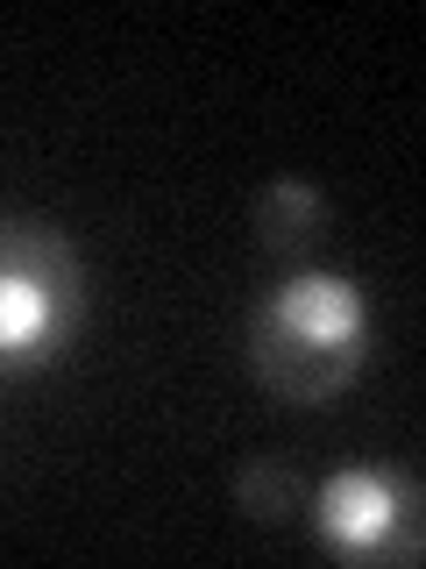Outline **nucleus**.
I'll use <instances>...</instances> for the list:
<instances>
[{
	"mask_svg": "<svg viewBox=\"0 0 426 569\" xmlns=\"http://www.w3.org/2000/svg\"><path fill=\"white\" fill-rule=\"evenodd\" d=\"M363 356H369V307L355 292V278L334 271L277 284L248 320V363L292 406H320L342 385H355Z\"/></svg>",
	"mask_w": 426,
	"mask_h": 569,
	"instance_id": "f257e3e1",
	"label": "nucleus"
},
{
	"mask_svg": "<svg viewBox=\"0 0 426 569\" xmlns=\"http://www.w3.org/2000/svg\"><path fill=\"white\" fill-rule=\"evenodd\" d=\"M320 541L363 562H419V485L384 470H342L320 485Z\"/></svg>",
	"mask_w": 426,
	"mask_h": 569,
	"instance_id": "7ed1b4c3",
	"label": "nucleus"
},
{
	"mask_svg": "<svg viewBox=\"0 0 426 569\" xmlns=\"http://www.w3.org/2000/svg\"><path fill=\"white\" fill-rule=\"evenodd\" d=\"M79 257L58 228L0 221V378L43 370L79 328Z\"/></svg>",
	"mask_w": 426,
	"mask_h": 569,
	"instance_id": "f03ea898",
	"label": "nucleus"
},
{
	"mask_svg": "<svg viewBox=\"0 0 426 569\" xmlns=\"http://www.w3.org/2000/svg\"><path fill=\"white\" fill-rule=\"evenodd\" d=\"M320 213L327 207H320V192L306 178H277L256 200V236H263V249H306L320 236Z\"/></svg>",
	"mask_w": 426,
	"mask_h": 569,
	"instance_id": "20e7f679",
	"label": "nucleus"
},
{
	"mask_svg": "<svg viewBox=\"0 0 426 569\" xmlns=\"http://www.w3.org/2000/svg\"><path fill=\"white\" fill-rule=\"evenodd\" d=\"M235 498H242V512H248V520L284 527V520L298 512V477L284 470L277 456H256V462H242V470H235Z\"/></svg>",
	"mask_w": 426,
	"mask_h": 569,
	"instance_id": "39448f33",
	"label": "nucleus"
}]
</instances>
